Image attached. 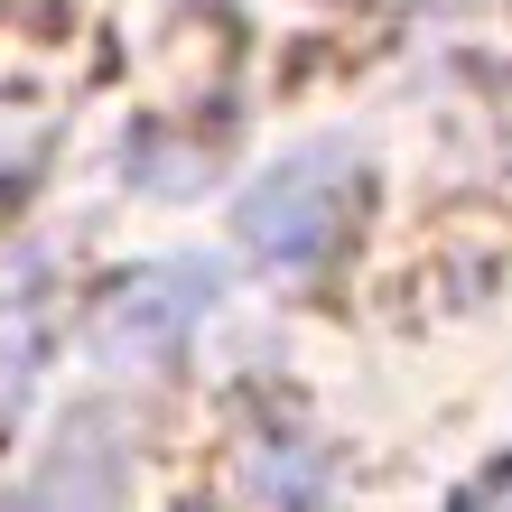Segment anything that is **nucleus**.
Masks as SVG:
<instances>
[{
    "label": "nucleus",
    "instance_id": "1",
    "mask_svg": "<svg viewBox=\"0 0 512 512\" xmlns=\"http://www.w3.org/2000/svg\"><path fill=\"white\" fill-rule=\"evenodd\" d=\"M354 196H364V168L336 159V149H308V159H289L270 187L243 196V243L270 252V261H308L336 243V224L354 215Z\"/></svg>",
    "mask_w": 512,
    "mask_h": 512
}]
</instances>
